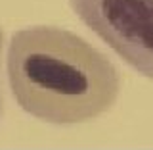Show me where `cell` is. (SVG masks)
Segmentation results:
<instances>
[{
	"mask_svg": "<svg viewBox=\"0 0 153 150\" xmlns=\"http://www.w3.org/2000/svg\"><path fill=\"white\" fill-rule=\"evenodd\" d=\"M6 77L17 106L52 125H80L117 104L123 79L86 38L57 25L17 29L6 46Z\"/></svg>",
	"mask_w": 153,
	"mask_h": 150,
	"instance_id": "obj_1",
	"label": "cell"
},
{
	"mask_svg": "<svg viewBox=\"0 0 153 150\" xmlns=\"http://www.w3.org/2000/svg\"><path fill=\"white\" fill-rule=\"evenodd\" d=\"M69 6L124 64L153 81V0H69Z\"/></svg>",
	"mask_w": 153,
	"mask_h": 150,
	"instance_id": "obj_2",
	"label": "cell"
},
{
	"mask_svg": "<svg viewBox=\"0 0 153 150\" xmlns=\"http://www.w3.org/2000/svg\"><path fill=\"white\" fill-rule=\"evenodd\" d=\"M2 48H4V31L0 25V60H2ZM0 118H2V93H0Z\"/></svg>",
	"mask_w": 153,
	"mask_h": 150,
	"instance_id": "obj_3",
	"label": "cell"
}]
</instances>
